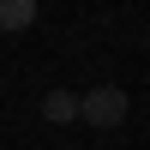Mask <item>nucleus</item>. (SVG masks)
Masks as SVG:
<instances>
[{
    "label": "nucleus",
    "mask_w": 150,
    "mask_h": 150,
    "mask_svg": "<svg viewBox=\"0 0 150 150\" xmlns=\"http://www.w3.org/2000/svg\"><path fill=\"white\" fill-rule=\"evenodd\" d=\"M78 120L96 126V132L120 126V120H126V90H120V84H96V90H84V96H78Z\"/></svg>",
    "instance_id": "nucleus-1"
},
{
    "label": "nucleus",
    "mask_w": 150,
    "mask_h": 150,
    "mask_svg": "<svg viewBox=\"0 0 150 150\" xmlns=\"http://www.w3.org/2000/svg\"><path fill=\"white\" fill-rule=\"evenodd\" d=\"M42 120H48V126L78 120V96H72V90H48V96H42Z\"/></svg>",
    "instance_id": "nucleus-2"
},
{
    "label": "nucleus",
    "mask_w": 150,
    "mask_h": 150,
    "mask_svg": "<svg viewBox=\"0 0 150 150\" xmlns=\"http://www.w3.org/2000/svg\"><path fill=\"white\" fill-rule=\"evenodd\" d=\"M36 24V0H0V30H30Z\"/></svg>",
    "instance_id": "nucleus-3"
},
{
    "label": "nucleus",
    "mask_w": 150,
    "mask_h": 150,
    "mask_svg": "<svg viewBox=\"0 0 150 150\" xmlns=\"http://www.w3.org/2000/svg\"><path fill=\"white\" fill-rule=\"evenodd\" d=\"M144 42H150V36H144Z\"/></svg>",
    "instance_id": "nucleus-4"
}]
</instances>
